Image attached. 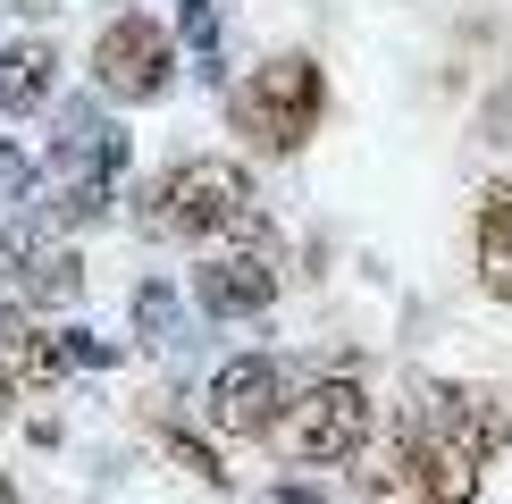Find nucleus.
Returning a JSON list of instances; mask_svg holds the SVG:
<instances>
[{"instance_id": "1", "label": "nucleus", "mask_w": 512, "mask_h": 504, "mask_svg": "<svg viewBox=\"0 0 512 504\" xmlns=\"http://www.w3.org/2000/svg\"><path fill=\"white\" fill-rule=\"evenodd\" d=\"M219 101H227V126L261 160H294L319 135V118H328V68H319V51H269Z\"/></svg>"}, {"instance_id": "2", "label": "nucleus", "mask_w": 512, "mask_h": 504, "mask_svg": "<svg viewBox=\"0 0 512 504\" xmlns=\"http://www.w3.org/2000/svg\"><path fill=\"white\" fill-rule=\"evenodd\" d=\"M269 446L286 471H345L378 446V395L361 387V370H311L294 404L277 412Z\"/></svg>"}, {"instance_id": "3", "label": "nucleus", "mask_w": 512, "mask_h": 504, "mask_svg": "<svg viewBox=\"0 0 512 504\" xmlns=\"http://www.w3.org/2000/svg\"><path fill=\"white\" fill-rule=\"evenodd\" d=\"M177 34H168V17L152 9H110L93 26V51H84V93L110 101V110H152V101L177 93Z\"/></svg>"}, {"instance_id": "4", "label": "nucleus", "mask_w": 512, "mask_h": 504, "mask_svg": "<svg viewBox=\"0 0 512 504\" xmlns=\"http://www.w3.org/2000/svg\"><path fill=\"white\" fill-rule=\"evenodd\" d=\"M160 219L168 244H227L261 227V185L236 152H185L160 168Z\"/></svg>"}, {"instance_id": "5", "label": "nucleus", "mask_w": 512, "mask_h": 504, "mask_svg": "<svg viewBox=\"0 0 512 504\" xmlns=\"http://www.w3.org/2000/svg\"><path fill=\"white\" fill-rule=\"evenodd\" d=\"M185 294H194L202 320H269L277 294H286V252H277L269 219L252 236H227V244H202V261L185 269Z\"/></svg>"}, {"instance_id": "6", "label": "nucleus", "mask_w": 512, "mask_h": 504, "mask_svg": "<svg viewBox=\"0 0 512 504\" xmlns=\"http://www.w3.org/2000/svg\"><path fill=\"white\" fill-rule=\"evenodd\" d=\"M294 387H303V370L286 353H227L202 378V429L227 437V446H269V429L294 404Z\"/></svg>"}, {"instance_id": "7", "label": "nucleus", "mask_w": 512, "mask_h": 504, "mask_svg": "<svg viewBox=\"0 0 512 504\" xmlns=\"http://www.w3.org/2000/svg\"><path fill=\"white\" fill-rule=\"evenodd\" d=\"M42 177H101V185H126V168H135V135L118 126L110 101L93 93H59L51 110H42Z\"/></svg>"}, {"instance_id": "8", "label": "nucleus", "mask_w": 512, "mask_h": 504, "mask_svg": "<svg viewBox=\"0 0 512 504\" xmlns=\"http://www.w3.org/2000/svg\"><path fill=\"white\" fill-rule=\"evenodd\" d=\"M59 42L42 34V26H17V34H0V118L9 126H26V118H42L59 101Z\"/></svg>"}, {"instance_id": "9", "label": "nucleus", "mask_w": 512, "mask_h": 504, "mask_svg": "<svg viewBox=\"0 0 512 504\" xmlns=\"http://www.w3.org/2000/svg\"><path fill=\"white\" fill-rule=\"evenodd\" d=\"M471 261H479V286L496 294V303H512V177H487V185H479Z\"/></svg>"}, {"instance_id": "10", "label": "nucleus", "mask_w": 512, "mask_h": 504, "mask_svg": "<svg viewBox=\"0 0 512 504\" xmlns=\"http://www.w3.org/2000/svg\"><path fill=\"white\" fill-rule=\"evenodd\" d=\"M168 34H177L194 84L227 93V0H168Z\"/></svg>"}, {"instance_id": "11", "label": "nucleus", "mask_w": 512, "mask_h": 504, "mask_svg": "<svg viewBox=\"0 0 512 504\" xmlns=\"http://www.w3.org/2000/svg\"><path fill=\"white\" fill-rule=\"evenodd\" d=\"M126 320H135V345L177 353V345H185V294L168 286V278H143V286H135V303H126Z\"/></svg>"}, {"instance_id": "12", "label": "nucleus", "mask_w": 512, "mask_h": 504, "mask_svg": "<svg viewBox=\"0 0 512 504\" xmlns=\"http://www.w3.org/2000/svg\"><path fill=\"white\" fill-rule=\"evenodd\" d=\"M160 454L177 462V471H194L202 488H219V496L236 488V471L219 462V446H210V429H194V420H177V412H160Z\"/></svg>"}, {"instance_id": "13", "label": "nucleus", "mask_w": 512, "mask_h": 504, "mask_svg": "<svg viewBox=\"0 0 512 504\" xmlns=\"http://www.w3.org/2000/svg\"><path fill=\"white\" fill-rule=\"evenodd\" d=\"M59 336H68V362H76V378H84V370H118V362H126V345H118V336H93L84 320H59Z\"/></svg>"}, {"instance_id": "14", "label": "nucleus", "mask_w": 512, "mask_h": 504, "mask_svg": "<svg viewBox=\"0 0 512 504\" xmlns=\"http://www.w3.org/2000/svg\"><path fill=\"white\" fill-rule=\"evenodd\" d=\"M479 135H487V143H512V84H504L496 101H487V118H479Z\"/></svg>"}, {"instance_id": "15", "label": "nucleus", "mask_w": 512, "mask_h": 504, "mask_svg": "<svg viewBox=\"0 0 512 504\" xmlns=\"http://www.w3.org/2000/svg\"><path fill=\"white\" fill-rule=\"evenodd\" d=\"M261 504H328V496H319V488H303V479H277Z\"/></svg>"}, {"instance_id": "16", "label": "nucleus", "mask_w": 512, "mask_h": 504, "mask_svg": "<svg viewBox=\"0 0 512 504\" xmlns=\"http://www.w3.org/2000/svg\"><path fill=\"white\" fill-rule=\"evenodd\" d=\"M59 9H68V0H0V17H34V26H42V17H59Z\"/></svg>"}, {"instance_id": "17", "label": "nucleus", "mask_w": 512, "mask_h": 504, "mask_svg": "<svg viewBox=\"0 0 512 504\" xmlns=\"http://www.w3.org/2000/svg\"><path fill=\"white\" fill-rule=\"evenodd\" d=\"M0 504H26V496H17V479H9V471H0Z\"/></svg>"}, {"instance_id": "18", "label": "nucleus", "mask_w": 512, "mask_h": 504, "mask_svg": "<svg viewBox=\"0 0 512 504\" xmlns=\"http://www.w3.org/2000/svg\"><path fill=\"white\" fill-rule=\"evenodd\" d=\"M110 9H126V0H110Z\"/></svg>"}, {"instance_id": "19", "label": "nucleus", "mask_w": 512, "mask_h": 504, "mask_svg": "<svg viewBox=\"0 0 512 504\" xmlns=\"http://www.w3.org/2000/svg\"><path fill=\"white\" fill-rule=\"evenodd\" d=\"M0 303H9V294H0Z\"/></svg>"}]
</instances>
